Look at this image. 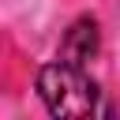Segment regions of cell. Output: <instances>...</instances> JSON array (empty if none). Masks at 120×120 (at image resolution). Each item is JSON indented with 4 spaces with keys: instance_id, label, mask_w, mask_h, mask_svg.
I'll use <instances>...</instances> for the list:
<instances>
[{
    "instance_id": "6da1fadb",
    "label": "cell",
    "mask_w": 120,
    "mask_h": 120,
    "mask_svg": "<svg viewBox=\"0 0 120 120\" xmlns=\"http://www.w3.org/2000/svg\"><path fill=\"white\" fill-rule=\"evenodd\" d=\"M38 94H41V101L52 116L109 112L105 101H101L98 82L86 75V64H71V60H60V56L38 71Z\"/></svg>"
},
{
    "instance_id": "7a4b0ae2",
    "label": "cell",
    "mask_w": 120,
    "mask_h": 120,
    "mask_svg": "<svg viewBox=\"0 0 120 120\" xmlns=\"http://www.w3.org/2000/svg\"><path fill=\"white\" fill-rule=\"evenodd\" d=\"M94 52H98V22L90 15H82L68 26V34L60 41V60L86 64V60H94Z\"/></svg>"
}]
</instances>
